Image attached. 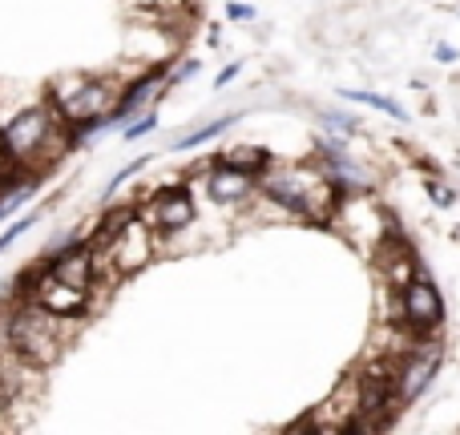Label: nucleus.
Returning <instances> with one entry per match:
<instances>
[{
    "label": "nucleus",
    "instance_id": "nucleus-1",
    "mask_svg": "<svg viewBox=\"0 0 460 435\" xmlns=\"http://www.w3.org/2000/svg\"><path fill=\"white\" fill-rule=\"evenodd\" d=\"M73 331H77V318L53 315V310L37 307L32 299H16L13 310H8V347L40 371H49L69 351Z\"/></svg>",
    "mask_w": 460,
    "mask_h": 435
},
{
    "label": "nucleus",
    "instance_id": "nucleus-2",
    "mask_svg": "<svg viewBox=\"0 0 460 435\" xmlns=\"http://www.w3.org/2000/svg\"><path fill=\"white\" fill-rule=\"evenodd\" d=\"M340 194L343 190L335 186V178L319 166H270L262 174V198H270L275 206L299 218L323 222V226L332 222Z\"/></svg>",
    "mask_w": 460,
    "mask_h": 435
},
{
    "label": "nucleus",
    "instance_id": "nucleus-3",
    "mask_svg": "<svg viewBox=\"0 0 460 435\" xmlns=\"http://www.w3.org/2000/svg\"><path fill=\"white\" fill-rule=\"evenodd\" d=\"M121 81L113 77H89V73H65V77L49 81L45 101L53 105V113L73 129L81 126H97V121L110 117V109L121 97Z\"/></svg>",
    "mask_w": 460,
    "mask_h": 435
},
{
    "label": "nucleus",
    "instance_id": "nucleus-4",
    "mask_svg": "<svg viewBox=\"0 0 460 435\" xmlns=\"http://www.w3.org/2000/svg\"><path fill=\"white\" fill-rule=\"evenodd\" d=\"M327 226H335L351 246H359L364 254H372L384 238L392 234V218L376 206V198L367 190H348L335 202V214Z\"/></svg>",
    "mask_w": 460,
    "mask_h": 435
},
{
    "label": "nucleus",
    "instance_id": "nucleus-5",
    "mask_svg": "<svg viewBox=\"0 0 460 435\" xmlns=\"http://www.w3.org/2000/svg\"><path fill=\"white\" fill-rule=\"evenodd\" d=\"M93 254H97V278H102V270H110L113 278H129L154 262V254H158V234L134 214L102 250H93Z\"/></svg>",
    "mask_w": 460,
    "mask_h": 435
},
{
    "label": "nucleus",
    "instance_id": "nucleus-6",
    "mask_svg": "<svg viewBox=\"0 0 460 435\" xmlns=\"http://www.w3.org/2000/svg\"><path fill=\"white\" fill-rule=\"evenodd\" d=\"M437 367H440V347H437V343H429V335H420V339H416L412 347L400 355V363H396V379H392L396 404H400V407L416 404V399L429 391V383H432V375H437Z\"/></svg>",
    "mask_w": 460,
    "mask_h": 435
},
{
    "label": "nucleus",
    "instance_id": "nucleus-7",
    "mask_svg": "<svg viewBox=\"0 0 460 435\" xmlns=\"http://www.w3.org/2000/svg\"><path fill=\"white\" fill-rule=\"evenodd\" d=\"M194 214H199V210H194V198H190V190H186V186L158 190V194H150V198L137 206V218H142L158 238L182 234V230L194 222Z\"/></svg>",
    "mask_w": 460,
    "mask_h": 435
},
{
    "label": "nucleus",
    "instance_id": "nucleus-8",
    "mask_svg": "<svg viewBox=\"0 0 460 435\" xmlns=\"http://www.w3.org/2000/svg\"><path fill=\"white\" fill-rule=\"evenodd\" d=\"M400 323L416 335H432L445 323V302H440V291L429 278L416 274L400 286Z\"/></svg>",
    "mask_w": 460,
    "mask_h": 435
},
{
    "label": "nucleus",
    "instance_id": "nucleus-9",
    "mask_svg": "<svg viewBox=\"0 0 460 435\" xmlns=\"http://www.w3.org/2000/svg\"><path fill=\"white\" fill-rule=\"evenodd\" d=\"M356 420H359V375H348V379L340 383V391H335L327 404H319L315 412H311V420H303V431L343 435L356 428Z\"/></svg>",
    "mask_w": 460,
    "mask_h": 435
},
{
    "label": "nucleus",
    "instance_id": "nucleus-10",
    "mask_svg": "<svg viewBox=\"0 0 460 435\" xmlns=\"http://www.w3.org/2000/svg\"><path fill=\"white\" fill-rule=\"evenodd\" d=\"M372 266H376V278H380L384 286H404L408 278H416V254L408 250L404 242H400V234L392 230L388 238H384L380 246H376L372 254Z\"/></svg>",
    "mask_w": 460,
    "mask_h": 435
},
{
    "label": "nucleus",
    "instance_id": "nucleus-11",
    "mask_svg": "<svg viewBox=\"0 0 460 435\" xmlns=\"http://www.w3.org/2000/svg\"><path fill=\"white\" fill-rule=\"evenodd\" d=\"M207 190H210V198L223 202V206H238V202L251 198L254 178L215 158V166H210V174H207Z\"/></svg>",
    "mask_w": 460,
    "mask_h": 435
},
{
    "label": "nucleus",
    "instance_id": "nucleus-12",
    "mask_svg": "<svg viewBox=\"0 0 460 435\" xmlns=\"http://www.w3.org/2000/svg\"><path fill=\"white\" fill-rule=\"evenodd\" d=\"M218 161H226V166L243 170V174H251V178H262L270 170V153L262 150V145H234V150L218 153Z\"/></svg>",
    "mask_w": 460,
    "mask_h": 435
},
{
    "label": "nucleus",
    "instance_id": "nucleus-13",
    "mask_svg": "<svg viewBox=\"0 0 460 435\" xmlns=\"http://www.w3.org/2000/svg\"><path fill=\"white\" fill-rule=\"evenodd\" d=\"M190 4H194V0H129V8H134V13L150 16V21H162V24H170L174 16H182Z\"/></svg>",
    "mask_w": 460,
    "mask_h": 435
},
{
    "label": "nucleus",
    "instance_id": "nucleus-14",
    "mask_svg": "<svg viewBox=\"0 0 460 435\" xmlns=\"http://www.w3.org/2000/svg\"><path fill=\"white\" fill-rule=\"evenodd\" d=\"M234 113L230 117H218V121H210V126H202V129H194V134H186V137H178L174 142V150H194V145H202V142H210V137H218V134H226L230 126H234Z\"/></svg>",
    "mask_w": 460,
    "mask_h": 435
},
{
    "label": "nucleus",
    "instance_id": "nucleus-15",
    "mask_svg": "<svg viewBox=\"0 0 460 435\" xmlns=\"http://www.w3.org/2000/svg\"><path fill=\"white\" fill-rule=\"evenodd\" d=\"M340 97H348V101H364V105H372V109L388 113V117H396V121L408 117V113L400 109L396 101H388V97H380V93H364V89H340Z\"/></svg>",
    "mask_w": 460,
    "mask_h": 435
},
{
    "label": "nucleus",
    "instance_id": "nucleus-16",
    "mask_svg": "<svg viewBox=\"0 0 460 435\" xmlns=\"http://www.w3.org/2000/svg\"><path fill=\"white\" fill-rule=\"evenodd\" d=\"M154 126H158V113H154V109H146L142 117H134V126L126 129V142H137V137H146Z\"/></svg>",
    "mask_w": 460,
    "mask_h": 435
},
{
    "label": "nucleus",
    "instance_id": "nucleus-17",
    "mask_svg": "<svg viewBox=\"0 0 460 435\" xmlns=\"http://www.w3.org/2000/svg\"><path fill=\"white\" fill-rule=\"evenodd\" d=\"M429 198L432 202H437V206H453V202H456V194H453V186H445V182H429Z\"/></svg>",
    "mask_w": 460,
    "mask_h": 435
},
{
    "label": "nucleus",
    "instance_id": "nucleus-18",
    "mask_svg": "<svg viewBox=\"0 0 460 435\" xmlns=\"http://www.w3.org/2000/svg\"><path fill=\"white\" fill-rule=\"evenodd\" d=\"M194 73H199V61H182V65H178V69H174V73H170V77H166V85H178V81L194 77Z\"/></svg>",
    "mask_w": 460,
    "mask_h": 435
},
{
    "label": "nucleus",
    "instance_id": "nucleus-19",
    "mask_svg": "<svg viewBox=\"0 0 460 435\" xmlns=\"http://www.w3.org/2000/svg\"><path fill=\"white\" fill-rule=\"evenodd\" d=\"M226 16H230V21H251L254 8L251 4H226Z\"/></svg>",
    "mask_w": 460,
    "mask_h": 435
},
{
    "label": "nucleus",
    "instance_id": "nucleus-20",
    "mask_svg": "<svg viewBox=\"0 0 460 435\" xmlns=\"http://www.w3.org/2000/svg\"><path fill=\"white\" fill-rule=\"evenodd\" d=\"M437 57L440 61H456V48L453 45H437Z\"/></svg>",
    "mask_w": 460,
    "mask_h": 435
},
{
    "label": "nucleus",
    "instance_id": "nucleus-21",
    "mask_svg": "<svg viewBox=\"0 0 460 435\" xmlns=\"http://www.w3.org/2000/svg\"><path fill=\"white\" fill-rule=\"evenodd\" d=\"M234 73H238V65H230V69H223V73H218V85H226V81L234 77Z\"/></svg>",
    "mask_w": 460,
    "mask_h": 435
},
{
    "label": "nucleus",
    "instance_id": "nucleus-22",
    "mask_svg": "<svg viewBox=\"0 0 460 435\" xmlns=\"http://www.w3.org/2000/svg\"><path fill=\"white\" fill-rule=\"evenodd\" d=\"M0 166H4V121H0ZM8 170V166H4Z\"/></svg>",
    "mask_w": 460,
    "mask_h": 435
}]
</instances>
